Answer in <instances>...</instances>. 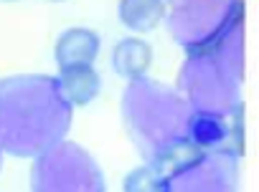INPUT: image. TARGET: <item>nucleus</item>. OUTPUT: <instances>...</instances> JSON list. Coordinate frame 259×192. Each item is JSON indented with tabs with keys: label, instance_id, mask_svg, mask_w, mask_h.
<instances>
[{
	"label": "nucleus",
	"instance_id": "nucleus-1",
	"mask_svg": "<svg viewBox=\"0 0 259 192\" xmlns=\"http://www.w3.org/2000/svg\"><path fill=\"white\" fill-rule=\"evenodd\" d=\"M71 111L54 76L23 74L0 79V149L3 154L33 159L66 139Z\"/></svg>",
	"mask_w": 259,
	"mask_h": 192
},
{
	"label": "nucleus",
	"instance_id": "nucleus-2",
	"mask_svg": "<svg viewBox=\"0 0 259 192\" xmlns=\"http://www.w3.org/2000/svg\"><path fill=\"white\" fill-rule=\"evenodd\" d=\"M244 74V26L226 33L221 41L186 53L178 74V94L191 109L226 111L239 104Z\"/></svg>",
	"mask_w": 259,
	"mask_h": 192
},
{
	"label": "nucleus",
	"instance_id": "nucleus-3",
	"mask_svg": "<svg viewBox=\"0 0 259 192\" xmlns=\"http://www.w3.org/2000/svg\"><path fill=\"white\" fill-rule=\"evenodd\" d=\"M188 111L191 106L183 101L178 91L155 84L148 76L130 81V86L124 89L122 99L124 126L145 159L163 144L183 137Z\"/></svg>",
	"mask_w": 259,
	"mask_h": 192
},
{
	"label": "nucleus",
	"instance_id": "nucleus-4",
	"mask_svg": "<svg viewBox=\"0 0 259 192\" xmlns=\"http://www.w3.org/2000/svg\"><path fill=\"white\" fill-rule=\"evenodd\" d=\"M168 28L186 53H196L244 26V0H170Z\"/></svg>",
	"mask_w": 259,
	"mask_h": 192
},
{
	"label": "nucleus",
	"instance_id": "nucleus-5",
	"mask_svg": "<svg viewBox=\"0 0 259 192\" xmlns=\"http://www.w3.org/2000/svg\"><path fill=\"white\" fill-rule=\"evenodd\" d=\"M33 192H107L102 167L74 142H56L33 157L31 167Z\"/></svg>",
	"mask_w": 259,
	"mask_h": 192
},
{
	"label": "nucleus",
	"instance_id": "nucleus-6",
	"mask_svg": "<svg viewBox=\"0 0 259 192\" xmlns=\"http://www.w3.org/2000/svg\"><path fill=\"white\" fill-rule=\"evenodd\" d=\"M236 152H206L196 164L160 182V192H236Z\"/></svg>",
	"mask_w": 259,
	"mask_h": 192
},
{
	"label": "nucleus",
	"instance_id": "nucleus-7",
	"mask_svg": "<svg viewBox=\"0 0 259 192\" xmlns=\"http://www.w3.org/2000/svg\"><path fill=\"white\" fill-rule=\"evenodd\" d=\"M183 137L196 144L201 152H219L231 149V134H229V119L226 111H208V109H191L186 119Z\"/></svg>",
	"mask_w": 259,
	"mask_h": 192
},
{
	"label": "nucleus",
	"instance_id": "nucleus-8",
	"mask_svg": "<svg viewBox=\"0 0 259 192\" xmlns=\"http://www.w3.org/2000/svg\"><path fill=\"white\" fill-rule=\"evenodd\" d=\"M59 84V91L64 101L71 109L89 106L99 91H102V74L97 71L94 63H74V66H61L59 76H54Z\"/></svg>",
	"mask_w": 259,
	"mask_h": 192
},
{
	"label": "nucleus",
	"instance_id": "nucleus-9",
	"mask_svg": "<svg viewBox=\"0 0 259 192\" xmlns=\"http://www.w3.org/2000/svg\"><path fill=\"white\" fill-rule=\"evenodd\" d=\"M102 51V36L94 28L74 26L66 28L56 43H54V58L61 66H74V63H97Z\"/></svg>",
	"mask_w": 259,
	"mask_h": 192
},
{
	"label": "nucleus",
	"instance_id": "nucleus-10",
	"mask_svg": "<svg viewBox=\"0 0 259 192\" xmlns=\"http://www.w3.org/2000/svg\"><path fill=\"white\" fill-rule=\"evenodd\" d=\"M153 61H155V51L140 36H127V38L117 41L112 48V58H109L112 71L117 76H122L124 81L145 79L148 71L153 69Z\"/></svg>",
	"mask_w": 259,
	"mask_h": 192
},
{
	"label": "nucleus",
	"instance_id": "nucleus-11",
	"mask_svg": "<svg viewBox=\"0 0 259 192\" xmlns=\"http://www.w3.org/2000/svg\"><path fill=\"white\" fill-rule=\"evenodd\" d=\"M117 18L138 36L150 33L165 21V0H119Z\"/></svg>",
	"mask_w": 259,
	"mask_h": 192
},
{
	"label": "nucleus",
	"instance_id": "nucleus-12",
	"mask_svg": "<svg viewBox=\"0 0 259 192\" xmlns=\"http://www.w3.org/2000/svg\"><path fill=\"white\" fill-rule=\"evenodd\" d=\"M122 192H160V179L145 162L127 172V177L122 182Z\"/></svg>",
	"mask_w": 259,
	"mask_h": 192
},
{
	"label": "nucleus",
	"instance_id": "nucleus-13",
	"mask_svg": "<svg viewBox=\"0 0 259 192\" xmlns=\"http://www.w3.org/2000/svg\"><path fill=\"white\" fill-rule=\"evenodd\" d=\"M3 157H6V154H3V149H0V167H3Z\"/></svg>",
	"mask_w": 259,
	"mask_h": 192
},
{
	"label": "nucleus",
	"instance_id": "nucleus-14",
	"mask_svg": "<svg viewBox=\"0 0 259 192\" xmlns=\"http://www.w3.org/2000/svg\"><path fill=\"white\" fill-rule=\"evenodd\" d=\"M3 3H18V0H3Z\"/></svg>",
	"mask_w": 259,
	"mask_h": 192
},
{
	"label": "nucleus",
	"instance_id": "nucleus-15",
	"mask_svg": "<svg viewBox=\"0 0 259 192\" xmlns=\"http://www.w3.org/2000/svg\"><path fill=\"white\" fill-rule=\"evenodd\" d=\"M54 3H64V0H54Z\"/></svg>",
	"mask_w": 259,
	"mask_h": 192
}]
</instances>
